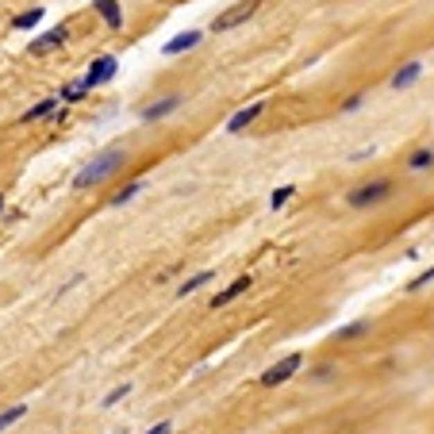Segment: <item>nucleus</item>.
Returning a JSON list of instances; mask_svg holds the SVG:
<instances>
[{
	"instance_id": "423d86ee",
	"label": "nucleus",
	"mask_w": 434,
	"mask_h": 434,
	"mask_svg": "<svg viewBox=\"0 0 434 434\" xmlns=\"http://www.w3.org/2000/svg\"><path fill=\"white\" fill-rule=\"evenodd\" d=\"M66 42H69V27L58 24V27H51V31H42L39 39L27 42V54H31V58H42V54H51V51H62Z\"/></svg>"
},
{
	"instance_id": "0eeeda50",
	"label": "nucleus",
	"mask_w": 434,
	"mask_h": 434,
	"mask_svg": "<svg viewBox=\"0 0 434 434\" xmlns=\"http://www.w3.org/2000/svg\"><path fill=\"white\" fill-rule=\"evenodd\" d=\"M181 104H184L181 92H169V96H162V101L146 104V108L139 112V119H142V123H162V119H169L177 108H181Z\"/></svg>"
},
{
	"instance_id": "6ab92c4d",
	"label": "nucleus",
	"mask_w": 434,
	"mask_h": 434,
	"mask_svg": "<svg viewBox=\"0 0 434 434\" xmlns=\"http://www.w3.org/2000/svg\"><path fill=\"white\" fill-rule=\"evenodd\" d=\"M293 196H296V184H281V189H273V192H269V208H273V211H281L284 204L293 200Z\"/></svg>"
},
{
	"instance_id": "dca6fc26",
	"label": "nucleus",
	"mask_w": 434,
	"mask_h": 434,
	"mask_svg": "<svg viewBox=\"0 0 434 434\" xmlns=\"http://www.w3.org/2000/svg\"><path fill=\"white\" fill-rule=\"evenodd\" d=\"M434 166V150L431 146H419V150L408 154V169H415V173H423V169Z\"/></svg>"
},
{
	"instance_id": "f03ea898",
	"label": "nucleus",
	"mask_w": 434,
	"mask_h": 434,
	"mask_svg": "<svg viewBox=\"0 0 434 434\" xmlns=\"http://www.w3.org/2000/svg\"><path fill=\"white\" fill-rule=\"evenodd\" d=\"M392 189H396L392 177H373V181H365V184H358V189L346 192V204H350L354 211H369V208H376V204L388 200Z\"/></svg>"
},
{
	"instance_id": "f8f14e48",
	"label": "nucleus",
	"mask_w": 434,
	"mask_h": 434,
	"mask_svg": "<svg viewBox=\"0 0 434 434\" xmlns=\"http://www.w3.org/2000/svg\"><path fill=\"white\" fill-rule=\"evenodd\" d=\"M92 12H96V16H101L112 31L123 27V8H119V0H92Z\"/></svg>"
},
{
	"instance_id": "ddd939ff",
	"label": "nucleus",
	"mask_w": 434,
	"mask_h": 434,
	"mask_svg": "<svg viewBox=\"0 0 434 434\" xmlns=\"http://www.w3.org/2000/svg\"><path fill=\"white\" fill-rule=\"evenodd\" d=\"M58 108H62L58 96H42L39 104H31V108H27L24 116H19V123H35V119H46V116H54Z\"/></svg>"
},
{
	"instance_id": "4468645a",
	"label": "nucleus",
	"mask_w": 434,
	"mask_h": 434,
	"mask_svg": "<svg viewBox=\"0 0 434 434\" xmlns=\"http://www.w3.org/2000/svg\"><path fill=\"white\" fill-rule=\"evenodd\" d=\"M211 281H216V269H200V273H192L189 281H181V284H177V296H181V300H184V296L200 293L204 284H211Z\"/></svg>"
},
{
	"instance_id": "b1692460",
	"label": "nucleus",
	"mask_w": 434,
	"mask_h": 434,
	"mask_svg": "<svg viewBox=\"0 0 434 434\" xmlns=\"http://www.w3.org/2000/svg\"><path fill=\"white\" fill-rule=\"evenodd\" d=\"M361 104H365V92H350V96H346V101H342V108H338V112H342V116H346V112H358Z\"/></svg>"
},
{
	"instance_id": "2eb2a0df",
	"label": "nucleus",
	"mask_w": 434,
	"mask_h": 434,
	"mask_svg": "<svg viewBox=\"0 0 434 434\" xmlns=\"http://www.w3.org/2000/svg\"><path fill=\"white\" fill-rule=\"evenodd\" d=\"M369 319H354V323H346V327H338L334 331V342H354V338H361V334H369Z\"/></svg>"
},
{
	"instance_id": "39448f33",
	"label": "nucleus",
	"mask_w": 434,
	"mask_h": 434,
	"mask_svg": "<svg viewBox=\"0 0 434 434\" xmlns=\"http://www.w3.org/2000/svg\"><path fill=\"white\" fill-rule=\"evenodd\" d=\"M116 73H119V58L116 54H101V58L89 62V69H85L81 81H85V89L92 92V89H101V85H108Z\"/></svg>"
},
{
	"instance_id": "9d476101",
	"label": "nucleus",
	"mask_w": 434,
	"mask_h": 434,
	"mask_svg": "<svg viewBox=\"0 0 434 434\" xmlns=\"http://www.w3.org/2000/svg\"><path fill=\"white\" fill-rule=\"evenodd\" d=\"M423 69H426V66H423L419 58H415V62H403V66L396 69L392 77H388V85H392L396 92H403V89H411L415 81H423Z\"/></svg>"
},
{
	"instance_id": "20e7f679",
	"label": "nucleus",
	"mask_w": 434,
	"mask_h": 434,
	"mask_svg": "<svg viewBox=\"0 0 434 434\" xmlns=\"http://www.w3.org/2000/svg\"><path fill=\"white\" fill-rule=\"evenodd\" d=\"M300 369H304V354H288V358H281L277 365H269L266 373H261V388H281V384H288Z\"/></svg>"
},
{
	"instance_id": "a878e982",
	"label": "nucleus",
	"mask_w": 434,
	"mask_h": 434,
	"mask_svg": "<svg viewBox=\"0 0 434 434\" xmlns=\"http://www.w3.org/2000/svg\"><path fill=\"white\" fill-rule=\"evenodd\" d=\"M0 211H4V192H0Z\"/></svg>"
},
{
	"instance_id": "412c9836",
	"label": "nucleus",
	"mask_w": 434,
	"mask_h": 434,
	"mask_svg": "<svg viewBox=\"0 0 434 434\" xmlns=\"http://www.w3.org/2000/svg\"><path fill=\"white\" fill-rule=\"evenodd\" d=\"M127 396H131V384L123 381V384H116V388H112V392L104 396V400H101V408H116V403H119V400H127Z\"/></svg>"
},
{
	"instance_id": "f257e3e1",
	"label": "nucleus",
	"mask_w": 434,
	"mask_h": 434,
	"mask_svg": "<svg viewBox=\"0 0 434 434\" xmlns=\"http://www.w3.org/2000/svg\"><path fill=\"white\" fill-rule=\"evenodd\" d=\"M123 166H127V150H123V146H108V150H101L92 162H85V166L77 169V177H73V192L101 189V184H104V181H112V177H116Z\"/></svg>"
},
{
	"instance_id": "393cba45",
	"label": "nucleus",
	"mask_w": 434,
	"mask_h": 434,
	"mask_svg": "<svg viewBox=\"0 0 434 434\" xmlns=\"http://www.w3.org/2000/svg\"><path fill=\"white\" fill-rule=\"evenodd\" d=\"M173 431H177V423H173V419H162V423H154L146 434H173Z\"/></svg>"
},
{
	"instance_id": "f3484780",
	"label": "nucleus",
	"mask_w": 434,
	"mask_h": 434,
	"mask_svg": "<svg viewBox=\"0 0 434 434\" xmlns=\"http://www.w3.org/2000/svg\"><path fill=\"white\" fill-rule=\"evenodd\" d=\"M85 96H89V89H85L81 77H77V81H69V85H62V92H58L62 104H77V101H85Z\"/></svg>"
},
{
	"instance_id": "5701e85b",
	"label": "nucleus",
	"mask_w": 434,
	"mask_h": 434,
	"mask_svg": "<svg viewBox=\"0 0 434 434\" xmlns=\"http://www.w3.org/2000/svg\"><path fill=\"white\" fill-rule=\"evenodd\" d=\"M426 284H434V266H431V269H426V273L411 277V281H408V293H423Z\"/></svg>"
},
{
	"instance_id": "7ed1b4c3",
	"label": "nucleus",
	"mask_w": 434,
	"mask_h": 434,
	"mask_svg": "<svg viewBox=\"0 0 434 434\" xmlns=\"http://www.w3.org/2000/svg\"><path fill=\"white\" fill-rule=\"evenodd\" d=\"M258 8H261V0H243V4H234V8L219 12V16L211 19V31H216V35L234 31V27H243L246 19H254V16H258Z\"/></svg>"
},
{
	"instance_id": "1a4fd4ad",
	"label": "nucleus",
	"mask_w": 434,
	"mask_h": 434,
	"mask_svg": "<svg viewBox=\"0 0 434 434\" xmlns=\"http://www.w3.org/2000/svg\"><path fill=\"white\" fill-rule=\"evenodd\" d=\"M250 284H254V277H250V273L234 277V281L227 284V288H219V293L211 296V308H227V304H234L238 296H246V293H250Z\"/></svg>"
},
{
	"instance_id": "a211bd4d",
	"label": "nucleus",
	"mask_w": 434,
	"mask_h": 434,
	"mask_svg": "<svg viewBox=\"0 0 434 434\" xmlns=\"http://www.w3.org/2000/svg\"><path fill=\"white\" fill-rule=\"evenodd\" d=\"M42 16H46V8H27V12H19V16L12 19V27H16V31H27V27H39V24H42Z\"/></svg>"
},
{
	"instance_id": "aec40b11",
	"label": "nucleus",
	"mask_w": 434,
	"mask_h": 434,
	"mask_svg": "<svg viewBox=\"0 0 434 434\" xmlns=\"http://www.w3.org/2000/svg\"><path fill=\"white\" fill-rule=\"evenodd\" d=\"M142 192V181H131V184H123V189L116 192V196H112V208H123V204H131L134 196H139Z\"/></svg>"
},
{
	"instance_id": "9b49d317",
	"label": "nucleus",
	"mask_w": 434,
	"mask_h": 434,
	"mask_svg": "<svg viewBox=\"0 0 434 434\" xmlns=\"http://www.w3.org/2000/svg\"><path fill=\"white\" fill-rule=\"evenodd\" d=\"M200 42H204V31H184V35H177V39H169L166 46H162V54H166V58H177V54L192 51V46H200Z\"/></svg>"
},
{
	"instance_id": "6e6552de",
	"label": "nucleus",
	"mask_w": 434,
	"mask_h": 434,
	"mask_svg": "<svg viewBox=\"0 0 434 434\" xmlns=\"http://www.w3.org/2000/svg\"><path fill=\"white\" fill-rule=\"evenodd\" d=\"M266 108H269V101H254V104H246V108H238L231 119H227V134H243L246 127H254L261 116H266Z\"/></svg>"
},
{
	"instance_id": "4be33fe9",
	"label": "nucleus",
	"mask_w": 434,
	"mask_h": 434,
	"mask_svg": "<svg viewBox=\"0 0 434 434\" xmlns=\"http://www.w3.org/2000/svg\"><path fill=\"white\" fill-rule=\"evenodd\" d=\"M334 373H338V365H334V361H319V365L311 369L308 376H311V381H331Z\"/></svg>"
}]
</instances>
